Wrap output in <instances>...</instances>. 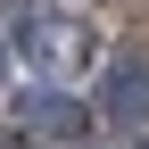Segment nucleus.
I'll list each match as a JSON object with an SVG mask.
<instances>
[{
    "mask_svg": "<svg viewBox=\"0 0 149 149\" xmlns=\"http://www.w3.org/2000/svg\"><path fill=\"white\" fill-rule=\"evenodd\" d=\"M0 149H17V141H0Z\"/></svg>",
    "mask_w": 149,
    "mask_h": 149,
    "instance_id": "obj_4",
    "label": "nucleus"
},
{
    "mask_svg": "<svg viewBox=\"0 0 149 149\" xmlns=\"http://www.w3.org/2000/svg\"><path fill=\"white\" fill-rule=\"evenodd\" d=\"M25 50H33V58H42V66H83L91 58V42H83V25H66V17H33V25H25Z\"/></svg>",
    "mask_w": 149,
    "mask_h": 149,
    "instance_id": "obj_1",
    "label": "nucleus"
},
{
    "mask_svg": "<svg viewBox=\"0 0 149 149\" xmlns=\"http://www.w3.org/2000/svg\"><path fill=\"white\" fill-rule=\"evenodd\" d=\"M25 116L42 124V133H58V141H83V124H91L74 100H58V91H33V100H25Z\"/></svg>",
    "mask_w": 149,
    "mask_h": 149,
    "instance_id": "obj_3",
    "label": "nucleus"
},
{
    "mask_svg": "<svg viewBox=\"0 0 149 149\" xmlns=\"http://www.w3.org/2000/svg\"><path fill=\"white\" fill-rule=\"evenodd\" d=\"M108 116H116V124H141V116H149V66L124 58L116 74H108Z\"/></svg>",
    "mask_w": 149,
    "mask_h": 149,
    "instance_id": "obj_2",
    "label": "nucleus"
}]
</instances>
